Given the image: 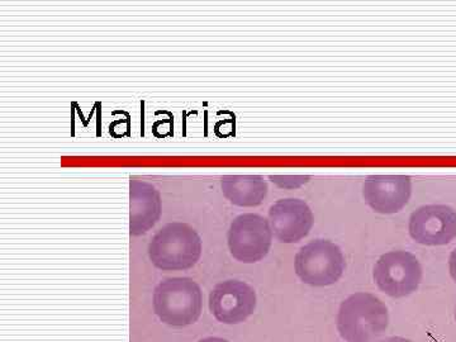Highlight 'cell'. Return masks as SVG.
Returning a JSON list of instances; mask_svg holds the SVG:
<instances>
[{"label": "cell", "mask_w": 456, "mask_h": 342, "mask_svg": "<svg viewBox=\"0 0 456 342\" xmlns=\"http://www.w3.org/2000/svg\"><path fill=\"white\" fill-rule=\"evenodd\" d=\"M256 308V293L241 281H224L209 296V310L224 325L244 322Z\"/></svg>", "instance_id": "cell-7"}, {"label": "cell", "mask_w": 456, "mask_h": 342, "mask_svg": "<svg viewBox=\"0 0 456 342\" xmlns=\"http://www.w3.org/2000/svg\"><path fill=\"white\" fill-rule=\"evenodd\" d=\"M410 235L419 244L448 245L456 237V211L444 204H428L410 217Z\"/></svg>", "instance_id": "cell-8"}, {"label": "cell", "mask_w": 456, "mask_h": 342, "mask_svg": "<svg viewBox=\"0 0 456 342\" xmlns=\"http://www.w3.org/2000/svg\"><path fill=\"white\" fill-rule=\"evenodd\" d=\"M412 182L406 175H370L362 185V196L373 211L392 215L407 206Z\"/></svg>", "instance_id": "cell-10"}, {"label": "cell", "mask_w": 456, "mask_h": 342, "mask_svg": "<svg viewBox=\"0 0 456 342\" xmlns=\"http://www.w3.org/2000/svg\"><path fill=\"white\" fill-rule=\"evenodd\" d=\"M150 261L163 272L193 268L202 255V239L193 227L173 222L161 228L150 242Z\"/></svg>", "instance_id": "cell-1"}, {"label": "cell", "mask_w": 456, "mask_h": 342, "mask_svg": "<svg viewBox=\"0 0 456 342\" xmlns=\"http://www.w3.org/2000/svg\"><path fill=\"white\" fill-rule=\"evenodd\" d=\"M163 212L160 191L145 182L130 178V235L141 236L149 232L160 221Z\"/></svg>", "instance_id": "cell-11"}, {"label": "cell", "mask_w": 456, "mask_h": 342, "mask_svg": "<svg viewBox=\"0 0 456 342\" xmlns=\"http://www.w3.org/2000/svg\"><path fill=\"white\" fill-rule=\"evenodd\" d=\"M387 305L370 293H355L341 303L338 330L346 342H374L388 329Z\"/></svg>", "instance_id": "cell-2"}, {"label": "cell", "mask_w": 456, "mask_h": 342, "mask_svg": "<svg viewBox=\"0 0 456 342\" xmlns=\"http://www.w3.org/2000/svg\"><path fill=\"white\" fill-rule=\"evenodd\" d=\"M224 196L237 207H257L268 196V183L260 175H224Z\"/></svg>", "instance_id": "cell-12"}, {"label": "cell", "mask_w": 456, "mask_h": 342, "mask_svg": "<svg viewBox=\"0 0 456 342\" xmlns=\"http://www.w3.org/2000/svg\"><path fill=\"white\" fill-rule=\"evenodd\" d=\"M228 248L237 261L254 264L269 254L273 242L270 222L259 215L245 213L231 224L227 233Z\"/></svg>", "instance_id": "cell-6"}, {"label": "cell", "mask_w": 456, "mask_h": 342, "mask_svg": "<svg viewBox=\"0 0 456 342\" xmlns=\"http://www.w3.org/2000/svg\"><path fill=\"white\" fill-rule=\"evenodd\" d=\"M346 263L341 248L329 240H314L296 255L294 269L303 283L312 287L335 284L344 274Z\"/></svg>", "instance_id": "cell-4"}, {"label": "cell", "mask_w": 456, "mask_h": 342, "mask_svg": "<svg viewBox=\"0 0 456 342\" xmlns=\"http://www.w3.org/2000/svg\"><path fill=\"white\" fill-rule=\"evenodd\" d=\"M449 270L450 275L456 281V248L452 251L449 257Z\"/></svg>", "instance_id": "cell-14"}, {"label": "cell", "mask_w": 456, "mask_h": 342, "mask_svg": "<svg viewBox=\"0 0 456 342\" xmlns=\"http://www.w3.org/2000/svg\"><path fill=\"white\" fill-rule=\"evenodd\" d=\"M455 322H456V305H455Z\"/></svg>", "instance_id": "cell-17"}, {"label": "cell", "mask_w": 456, "mask_h": 342, "mask_svg": "<svg viewBox=\"0 0 456 342\" xmlns=\"http://www.w3.org/2000/svg\"><path fill=\"white\" fill-rule=\"evenodd\" d=\"M374 281L382 292L392 298H403L419 289L422 268L415 255L408 251H389L378 259Z\"/></svg>", "instance_id": "cell-5"}, {"label": "cell", "mask_w": 456, "mask_h": 342, "mask_svg": "<svg viewBox=\"0 0 456 342\" xmlns=\"http://www.w3.org/2000/svg\"><path fill=\"white\" fill-rule=\"evenodd\" d=\"M379 342H413V341H411V340H408V338H386V340H382V341H379Z\"/></svg>", "instance_id": "cell-15"}, {"label": "cell", "mask_w": 456, "mask_h": 342, "mask_svg": "<svg viewBox=\"0 0 456 342\" xmlns=\"http://www.w3.org/2000/svg\"><path fill=\"white\" fill-rule=\"evenodd\" d=\"M203 294L191 278L165 279L154 292V311L165 325L187 327L200 317Z\"/></svg>", "instance_id": "cell-3"}, {"label": "cell", "mask_w": 456, "mask_h": 342, "mask_svg": "<svg viewBox=\"0 0 456 342\" xmlns=\"http://www.w3.org/2000/svg\"><path fill=\"white\" fill-rule=\"evenodd\" d=\"M273 233L283 244H296L308 236L314 227V213L302 200H279L269 209Z\"/></svg>", "instance_id": "cell-9"}, {"label": "cell", "mask_w": 456, "mask_h": 342, "mask_svg": "<svg viewBox=\"0 0 456 342\" xmlns=\"http://www.w3.org/2000/svg\"><path fill=\"white\" fill-rule=\"evenodd\" d=\"M270 182L281 189H298L310 182L308 175H270Z\"/></svg>", "instance_id": "cell-13"}, {"label": "cell", "mask_w": 456, "mask_h": 342, "mask_svg": "<svg viewBox=\"0 0 456 342\" xmlns=\"http://www.w3.org/2000/svg\"><path fill=\"white\" fill-rule=\"evenodd\" d=\"M198 342H228V341L224 340V338H203V340H200Z\"/></svg>", "instance_id": "cell-16"}]
</instances>
